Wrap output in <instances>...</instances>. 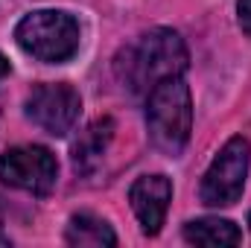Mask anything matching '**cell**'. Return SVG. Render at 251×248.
Here are the masks:
<instances>
[{
	"instance_id": "cell-14",
	"label": "cell",
	"mask_w": 251,
	"mask_h": 248,
	"mask_svg": "<svg viewBox=\"0 0 251 248\" xmlns=\"http://www.w3.org/2000/svg\"><path fill=\"white\" fill-rule=\"evenodd\" d=\"M249 228H251V213H249Z\"/></svg>"
},
{
	"instance_id": "cell-2",
	"label": "cell",
	"mask_w": 251,
	"mask_h": 248,
	"mask_svg": "<svg viewBox=\"0 0 251 248\" xmlns=\"http://www.w3.org/2000/svg\"><path fill=\"white\" fill-rule=\"evenodd\" d=\"M146 128L149 140L158 152L178 158L184 152L193 131V102H190V88L181 76H170L158 82L146 94Z\"/></svg>"
},
{
	"instance_id": "cell-11",
	"label": "cell",
	"mask_w": 251,
	"mask_h": 248,
	"mask_svg": "<svg viewBox=\"0 0 251 248\" xmlns=\"http://www.w3.org/2000/svg\"><path fill=\"white\" fill-rule=\"evenodd\" d=\"M237 18H240V29L251 38V0H237Z\"/></svg>"
},
{
	"instance_id": "cell-5",
	"label": "cell",
	"mask_w": 251,
	"mask_h": 248,
	"mask_svg": "<svg viewBox=\"0 0 251 248\" xmlns=\"http://www.w3.org/2000/svg\"><path fill=\"white\" fill-rule=\"evenodd\" d=\"M0 181L32 196H47L59 181V161L44 146H15L0 155Z\"/></svg>"
},
{
	"instance_id": "cell-8",
	"label": "cell",
	"mask_w": 251,
	"mask_h": 248,
	"mask_svg": "<svg viewBox=\"0 0 251 248\" xmlns=\"http://www.w3.org/2000/svg\"><path fill=\"white\" fill-rule=\"evenodd\" d=\"M111 137H114V120L111 117L94 120V123L76 137V143H73V167L82 175H91L100 167V161H102Z\"/></svg>"
},
{
	"instance_id": "cell-1",
	"label": "cell",
	"mask_w": 251,
	"mask_h": 248,
	"mask_svg": "<svg viewBox=\"0 0 251 248\" xmlns=\"http://www.w3.org/2000/svg\"><path fill=\"white\" fill-rule=\"evenodd\" d=\"M187 70L184 38L173 29H149L117 56V76L131 94H149L158 82Z\"/></svg>"
},
{
	"instance_id": "cell-3",
	"label": "cell",
	"mask_w": 251,
	"mask_h": 248,
	"mask_svg": "<svg viewBox=\"0 0 251 248\" xmlns=\"http://www.w3.org/2000/svg\"><path fill=\"white\" fill-rule=\"evenodd\" d=\"M15 41L24 53H29L38 62L62 64L73 59L79 50V24L73 21V15L56 9L29 12L15 26Z\"/></svg>"
},
{
	"instance_id": "cell-12",
	"label": "cell",
	"mask_w": 251,
	"mask_h": 248,
	"mask_svg": "<svg viewBox=\"0 0 251 248\" xmlns=\"http://www.w3.org/2000/svg\"><path fill=\"white\" fill-rule=\"evenodd\" d=\"M6 73H9V62H6V59H3V56H0V79H3V76H6Z\"/></svg>"
},
{
	"instance_id": "cell-13",
	"label": "cell",
	"mask_w": 251,
	"mask_h": 248,
	"mask_svg": "<svg viewBox=\"0 0 251 248\" xmlns=\"http://www.w3.org/2000/svg\"><path fill=\"white\" fill-rule=\"evenodd\" d=\"M6 243H9V240L3 237V210H0V246H6Z\"/></svg>"
},
{
	"instance_id": "cell-7",
	"label": "cell",
	"mask_w": 251,
	"mask_h": 248,
	"mask_svg": "<svg viewBox=\"0 0 251 248\" xmlns=\"http://www.w3.org/2000/svg\"><path fill=\"white\" fill-rule=\"evenodd\" d=\"M128 201L134 216L140 219L143 234L155 237L167 219V207L173 201V184L167 175H143L128 190Z\"/></svg>"
},
{
	"instance_id": "cell-4",
	"label": "cell",
	"mask_w": 251,
	"mask_h": 248,
	"mask_svg": "<svg viewBox=\"0 0 251 248\" xmlns=\"http://www.w3.org/2000/svg\"><path fill=\"white\" fill-rule=\"evenodd\" d=\"M249 175V140L246 137H231L219 155L213 158V164L207 167L204 178H201V201L207 207H228L243 196Z\"/></svg>"
},
{
	"instance_id": "cell-9",
	"label": "cell",
	"mask_w": 251,
	"mask_h": 248,
	"mask_svg": "<svg viewBox=\"0 0 251 248\" xmlns=\"http://www.w3.org/2000/svg\"><path fill=\"white\" fill-rule=\"evenodd\" d=\"M64 240L70 246L79 248H102V246H117V237L111 231V225L94 213H76L70 216L67 222V231H64Z\"/></svg>"
},
{
	"instance_id": "cell-10",
	"label": "cell",
	"mask_w": 251,
	"mask_h": 248,
	"mask_svg": "<svg viewBox=\"0 0 251 248\" xmlns=\"http://www.w3.org/2000/svg\"><path fill=\"white\" fill-rule=\"evenodd\" d=\"M184 240L193 246H237L243 240L240 228L231 219H219V216H207V219H193L184 225Z\"/></svg>"
},
{
	"instance_id": "cell-6",
	"label": "cell",
	"mask_w": 251,
	"mask_h": 248,
	"mask_svg": "<svg viewBox=\"0 0 251 248\" xmlns=\"http://www.w3.org/2000/svg\"><path fill=\"white\" fill-rule=\"evenodd\" d=\"M82 111V97L70 85H38L26 97V117L53 137H64Z\"/></svg>"
}]
</instances>
